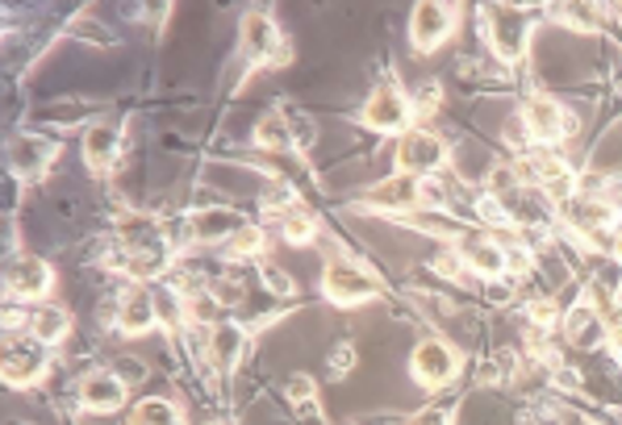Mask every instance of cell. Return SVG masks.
<instances>
[{"mask_svg": "<svg viewBox=\"0 0 622 425\" xmlns=\"http://www.w3.org/2000/svg\"><path fill=\"white\" fill-rule=\"evenodd\" d=\"M519 175H522V184H531L539 188V192H548L555 204L560 201H569V196H576V171L560 159V154L552 151H531V154H522V163H519Z\"/></svg>", "mask_w": 622, "mask_h": 425, "instance_id": "3957f363", "label": "cell"}, {"mask_svg": "<svg viewBox=\"0 0 622 425\" xmlns=\"http://www.w3.org/2000/svg\"><path fill=\"white\" fill-rule=\"evenodd\" d=\"M460 372V355L443 338H422L410 355V375L422 388H448Z\"/></svg>", "mask_w": 622, "mask_h": 425, "instance_id": "ba28073f", "label": "cell"}, {"mask_svg": "<svg viewBox=\"0 0 622 425\" xmlns=\"http://www.w3.org/2000/svg\"><path fill=\"white\" fill-rule=\"evenodd\" d=\"M598 196H602V204L614 213V217H622V180L614 175V180H598Z\"/></svg>", "mask_w": 622, "mask_h": 425, "instance_id": "83f0119b", "label": "cell"}, {"mask_svg": "<svg viewBox=\"0 0 622 425\" xmlns=\"http://www.w3.org/2000/svg\"><path fill=\"white\" fill-rule=\"evenodd\" d=\"M322 296L339 308L368 305V301L381 296V280L368 272L363 263H355V259L334 255V259H327V267H322Z\"/></svg>", "mask_w": 622, "mask_h": 425, "instance_id": "7a4b0ae2", "label": "cell"}, {"mask_svg": "<svg viewBox=\"0 0 622 425\" xmlns=\"http://www.w3.org/2000/svg\"><path fill=\"white\" fill-rule=\"evenodd\" d=\"M205 425H222V422H205Z\"/></svg>", "mask_w": 622, "mask_h": 425, "instance_id": "e575fe53", "label": "cell"}, {"mask_svg": "<svg viewBox=\"0 0 622 425\" xmlns=\"http://www.w3.org/2000/svg\"><path fill=\"white\" fill-rule=\"evenodd\" d=\"M263 251V230L260 225H242L234 239L225 242V255L230 259H251V255H260Z\"/></svg>", "mask_w": 622, "mask_h": 425, "instance_id": "484cf974", "label": "cell"}, {"mask_svg": "<svg viewBox=\"0 0 622 425\" xmlns=\"http://www.w3.org/2000/svg\"><path fill=\"white\" fill-rule=\"evenodd\" d=\"M0 375L9 388H34L38 380L47 375V351L38 338H4V363H0Z\"/></svg>", "mask_w": 622, "mask_h": 425, "instance_id": "30bf717a", "label": "cell"}, {"mask_svg": "<svg viewBox=\"0 0 622 425\" xmlns=\"http://www.w3.org/2000/svg\"><path fill=\"white\" fill-rule=\"evenodd\" d=\"M54 289V272L47 259L38 255H18L4 263V292H9V301H42L47 292Z\"/></svg>", "mask_w": 622, "mask_h": 425, "instance_id": "9c48e42d", "label": "cell"}, {"mask_svg": "<svg viewBox=\"0 0 622 425\" xmlns=\"http://www.w3.org/2000/svg\"><path fill=\"white\" fill-rule=\"evenodd\" d=\"M71 334V317L68 308H54V305H42L30 317V338H38L42 346H59V342Z\"/></svg>", "mask_w": 622, "mask_h": 425, "instance_id": "7402d4cb", "label": "cell"}, {"mask_svg": "<svg viewBox=\"0 0 622 425\" xmlns=\"http://www.w3.org/2000/svg\"><path fill=\"white\" fill-rule=\"evenodd\" d=\"M481 30L489 51L502 63H522L526 47H531V13L519 4H481Z\"/></svg>", "mask_w": 622, "mask_h": 425, "instance_id": "6da1fadb", "label": "cell"}, {"mask_svg": "<svg viewBox=\"0 0 622 425\" xmlns=\"http://www.w3.org/2000/svg\"><path fill=\"white\" fill-rule=\"evenodd\" d=\"M242 346H247V325L218 322L209 330V358H213L218 372H234V363L242 358Z\"/></svg>", "mask_w": 622, "mask_h": 425, "instance_id": "44dd1931", "label": "cell"}, {"mask_svg": "<svg viewBox=\"0 0 622 425\" xmlns=\"http://www.w3.org/2000/svg\"><path fill=\"white\" fill-rule=\"evenodd\" d=\"M113 372L121 375V380H126V384H130V380H142V375H147V367H139V363H134V358H121L118 367H113Z\"/></svg>", "mask_w": 622, "mask_h": 425, "instance_id": "1f68e13d", "label": "cell"}, {"mask_svg": "<svg viewBox=\"0 0 622 425\" xmlns=\"http://www.w3.org/2000/svg\"><path fill=\"white\" fill-rule=\"evenodd\" d=\"M363 209H377V213H414L422 209V180L418 175H389L381 184H372L363 192Z\"/></svg>", "mask_w": 622, "mask_h": 425, "instance_id": "4fadbf2b", "label": "cell"}, {"mask_svg": "<svg viewBox=\"0 0 622 425\" xmlns=\"http://www.w3.org/2000/svg\"><path fill=\"white\" fill-rule=\"evenodd\" d=\"M159 325V308H156V289L151 284H134L118 301V330L126 338H139L147 330Z\"/></svg>", "mask_w": 622, "mask_h": 425, "instance_id": "5bb4252c", "label": "cell"}, {"mask_svg": "<svg viewBox=\"0 0 622 425\" xmlns=\"http://www.w3.org/2000/svg\"><path fill=\"white\" fill-rule=\"evenodd\" d=\"M552 18H560L569 30H581V34H593L602 26V9L598 4H555Z\"/></svg>", "mask_w": 622, "mask_h": 425, "instance_id": "d4e9b609", "label": "cell"}, {"mask_svg": "<svg viewBox=\"0 0 622 425\" xmlns=\"http://www.w3.org/2000/svg\"><path fill=\"white\" fill-rule=\"evenodd\" d=\"M260 280L263 292H272V296H293L297 292V280L284 267H277V263H260Z\"/></svg>", "mask_w": 622, "mask_h": 425, "instance_id": "4316f807", "label": "cell"}, {"mask_svg": "<svg viewBox=\"0 0 622 425\" xmlns=\"http://www.w3.org/2000/svg\"><path fill=\"white\" fill-rule=\"evenodd\" d=\"M130 396V384L118 372H88L80 380V405L88 413H118Z\"/></svg>", "mask_w": 622, "mask_h": 425, "instance_id": "9a60e30c", "label": "cell"}, {"mask_svg": "<svg viewBox=\"0 0 622 425\" xmlns=\"http://www.w3.org/2000/svg\"><path fill=\"white\" fill-rule=\"evenodd\" d=\"M351 367H355V346H351V342H339V346L330 351V372L347 375Z\"/></svg>", "mask_w": 622, "mask_h": 425, "instance_id": "f546056e", "label": "cell"}, {"mask_svg": "<svg viewBox=\"0 0 622 425\" xmlns=\"http://www.w3.org/2000/svg\"><path fill=\"white\" fill-rule=\"evenodd\" d=\"M451 417L443 413V408H427V413H418L414 417V425H448Z\"/></svg>", "mask_w": 622, "mask_h": 425, "instance_id": "d6a6232c", "label": "cell"}, {"mask_svg": "<svg viewBox=\"0 0 622 425\" xmlns=\"http://www.w3.org/2000/svg\"><path fill=\"white\" fill-rule=\"evenodd\" d=\"M455 21H460V9L455 4H439V0H422L410 18V38L422 54L439 51L451 34H455Z\"/></svg>", "mask_w": 622, "mask_h": 425, "instance_id": "8fae6325", "label": "cell"}, {"mask_svg": "<svg viewBox=\"0 0 622 425\" xmlns=\"http://www.w3.org/2000/svg\"><path fill=\"white\" fill-rule=\"evenodd\" d=\"M398 171L401 175H418V180H427L434 171L448 163V142L434 134V130H405L398 142Z\"/></svg>", "mask_w": 622, "mask_h": 425, "instance_id": "8992f818", "label": "cell"}, {"mask_svg": "<svg viewBox=\"0 0 622 425\" xmlns=\"http://www.w3.org/2000/svg\"><path fill=\"white\" fill-rule=\"evenodd\" d=\"M130 425H184V413L168 396H147L130 408Z\"/></svg>", "mask_w": 622, "mask_h": 425, "instance_id": "603a6c76", "label": "cell"}, {"mask_svg": "<svg viewBox=\"0 0 622 425\" xmlns=\"http://www.w3.org/2000/svg\"><path fill=\"white\" fill-rule=\"evenodd\" d=\"M121 146H126V134H121V125H88L84 134V159L92 171H109L121 163Z\"/></svg>", "mask_w": 622, "mask_h": 425, "instance_id": "ac0fdd59", "label": "cell"}, {"mask_svg": "<svg viewBox=\"0 0 622 425\" xmlns=\"http://www.w3.org/2000/svg\"><path fill=\"white\" fill-rule=\"evenodd\" d=\"M280 234H284V242H293V246H310L322 234V225H318V217H313L310 209L293 204L289 213H280Z\"/></svg>", "mask_w": 622, "mask_h": 425, "instance_id": "cb8c5ba5", "label": "cell"}, {"mask_svg": "<svg viewBox=\"0 0 622 425\" xmlns=\"http://www.w3.org/2000/svg\"><path fill=\"white\" fill-rule=\"evenodd\" d=\"M451 251L464 259L468 272L484 275V280H498V275L510 272V255H505L502 242H493L481 230H468V234H455L451 239Z\"/></svg>", "mask_w": 622, "mask_h": 425, "instance_id": "7c38bea8", "label": "cell"}, {"mask_svg": "<svg viewBox=\"0 0 622 425\" xmlns=\"http://www.w3.org/2000/svg\"><path fill=\"white\" fill-rule=\"evenodd\" d=\"M54 154H59L54 142H47V138H38V134H21V138H13V146H9V168L18 171L21 180H38V175L54 163Z\"/></svg>", "mask_w": 622, "mask_h": 425, "instance_id": "e0dca14e", "label": "cell"}, {"mask_svg": "<svg viewBox=\"0 0 622 425\" xmlns=\"http://www.w3.org/2000/svg\"><path fill=\"white\" fill-rule=\"evenodd\" d=\"M614 259H619V267H622V222H619V239H614Z\"/></svg>", "mask_w": 622, "mask_h": 425, "instance_id": "836d02e7", "label": "cell"}, {"mask_svg": "<svg viewBox=\"0 0 622 425\" xmlns=\"http://www.w3.org/2000/svg\"><path fill=\"white\" fill-rule=\"evenodd\" d=\"M242 51L251 54L255 68H280V63H289V42L280 38V26L263 9L242 13Z\"/></svg>", "mask_w": 622, "mask_h": 425, "instance_id": "5b68a950", "label": "cell"}, {"mask_svg": "<svg viewBox=\"0 0 622 425\" xmlns=\"http://www.w3.org/2000/svg\"><path fill=\"white\" fill-rule=\"evenodd\" d=\"M410 104H414V118L427 121L434 113V104H439V84L418 88V97H410Z\"/></svg>", "mask_w": 622, "mask_h": 425, "instance_id": "f1b7e54d", "label": "cell"}, {"mask_svg": "<svg viewBox=\"0 0 622 425\" xmlns=\"http://www.w3.org/2000/svg\"><path fill=\"white\" fill-rule=\"evenodd\" d=\"M564 338L576 346V351H598L605 338H610V325L598 308L589 301H576V305L564 313Z\"/></svg>", "mask_w": 622, "mask_h": 425, "instance_id": "2e32d148", "label": "cell"}, {"mask_svg": "<svg viewBox=\"0 0 622 425\" xmlns=\"http://www.w3.org/2000/svg\"><path fill=\"white\" fill-rule=\"evenodd\" d=\"M284 392H289V401H297V405H310V401H313V380H310V375H289Z\"/></svg>", "mask_w": 622, "mask_h": 425, "instance_id": "4dcf8cb0", "label": "cell"}, {"mask_svg": "<svg viewBox=\"0 0 622 425\" xmlns=\"http://www.w3.org/2000/svg\"><path fill=\"white\" fill-rule=\"evenodd\" d=\"M360 121L372 134H405L410 121H414V104H410V97L398 84H377L372 97L363 101Z\"/></svg>", "mask_w": 622, "mask_h": 425, "instance_id": "277c9868", "label": "cell"}, {"mask_svg": "<svg viewBox=\"0 0 622 425\" xmlns=\"http://www.w3.org/2000/svg\"><path fill=\"white\" fill-rule=\"evenodd\" d=\"M255 146L260 151H301L297 146V130H293V118H289V109H272V113H263L260 121H255Z\"/></svg>", "mask_w": 622, "mask_h": 425, "instance_id": "ffe728a7", "label": "cell"}, {"mask_svg": "<svg viewBox=\"0 0 622 425\" xmlns=\"http://www.w3.org/2000/svg\"><path fill=\"white\" fill-rule=\"evenodd\" d=\"M519 118H522V125H526L531 142H543V146H548V142H564V138L576 134V118H572L555 97H526Z\"/></svg>", "mask_w": 622, "mask_h": 425, "instance_id": "52a82bcc", "label": "cell"}, {"mask_svg": "<svg viewBox=\"0 0 622 425\" xmlns=\"http://www.w3.org/2000/svg\"><path fill=\"white\" fill-rule=\"evenodd\" d=\"M242 225L247 222H242V213H234V209H201L189 222V239L201 242V246H209V242H222L225 246Z\"/></svg>", "mask_w": 622, "mask_h": 425, "instance_id": "d6986e66", "label": "cell"}]
</instances>
